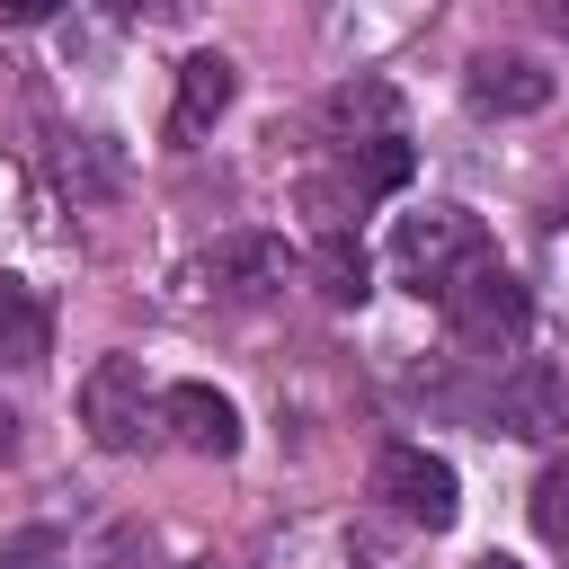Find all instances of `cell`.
<instances>
[{
    "mask_svg": "<svg viewBox=\"0 0 569 569\" xmlns=\"http://www.w3.org/2000/svg\"><path fill=\"white\" fill-rule=\"evenodd\" d=\"M436 302H445V329H453L462 347H480V356L525 347V329H533V284H525V276H507L498 258H471Z\"/></svg>",
    "mask_w": 569,
    "mask_h": 569,
    "instance_id": "obj_1",
    "label": "cell"
},
{
    "mask_svg": "<svg viewBox=\"0 0 569 569\" xmlns=\"http://www.w3.org/2000/svg\"><path fill=\"white\" fill-rule=\"evenodd\" d=\"M471 258H489V231H480L471 204H418V213H400V231H391V267H400L409 293H445Z\"/></svg>",
    "mask_w": 569,
    "mask_h": 569,
    "instance_id": "obj_2",
    "label": "cell"
},
{
    "mask_svg": "<svg viewBox=\"0 0 569 569\" xmlns=\"http://www.w3.org/2000/svg\"><path fill=\"white\" fill-rule=\"evenodd\" d=\"M80 427H89V445H107V453H133V445L160 427V391L142 382L133 356H98V365L80 373Z\"/></svg>",
    "mask_w": 569,
    "mask_h": 569,
    "instance_id": "obj_3",
    "label": "cell"
},
{
    "mask_svg": "<svg viewBox=\"0 0 569 569\" xmlns=\"http://www.w3.org/2000/svg\"><path fill=\"white\" fill-rule=\"evenodd\" d=\"M373 498H382L391 516L427 525V533H445V525L462 516V480H453V462L427 453V445H382V453H373Z\"/></svg>",
    "mask_w": 569,
    "mask_h": 569,
    "instance_id": "obj_4",
    "label": "cell"
},
{
    "mask_svg": "<svg viewBox=\"0 0 569 569\" xmlns=\"http://www.w3.org/2000/svg\"><path fill=\"white\" fill-rule=\"evenodd\" d=\"M489 418H498V436H525V445H551V436H569V373H560L551 356H525V365L498 382Z\"/></svg>",
    "mask_w": 569,
    "mask_h": 569,
    "instance_id": "obj_5",
    "label": "cell"
},
{
    "mask_svg": "<svg viewBox=\"0 0 569 569\" xmlns=\"http://www.w3.org/2000/svg\"><path fill=\"white\" fill-rule=\"evenodd\" d=\"M462 98L480 107V116H533V107H551V71L533 62V53H471L462 62Z\"/></svg>",
    "mask_w": 569,
    "mask_h": 569,
    "instance_id": "obj_6",
    "label": "cell"
},
{
    "mask_svg": "<svg viewBox=\"0 0 569 569\" xmlns=\"http://www.w3.org/2000/svg\"><path fill=\"white\" fill-rule=\"evenodd\" d=\"M160 427H169L187 453H213V462L240 453V409H231L213 382H169V391H160Z\"/></svg>",
    "mask_w": 569,
    "mask_h": 569,
    "instance_id": "obj_7",
    "label": "cell"
},
{
    "mask_svg": "<svg viewBox=\"0 0 569 569\" xmlns=\"http://www.w3.org/2000/svg\"><path fill=\"white\" fill-rule=\"evenodd\" d=\"M231 98H240V71H231V53H187V62H178V107H169V133H178V142L213 133Z\"/></svg>",
    "mask_w": 569,
    "mask_h": 569,
    "instance_id": "obj_8",
    "label": "cell"
},
{
    "mask_svg": "<svg viewBox=\"0 0 569 569\" xmlns=\"http://www.w3.org/2000/svg\"><path fill=\"white\" fill-rule=\"evenodd\" d=\"M329 133L338 142H382V133H400V89L382 80V71H356V80H338L329 89Z\"/></svg>",
    "mask_w": 569,
    "mask_h": 569,
    "instance_id": "obj_9",
    "label": "cell"
},
{
    "mask_svg": "<svg viewBox=\"0 0 569 569\" xmlns=\"http://www.w3.org/2000/svg\"><path fill=\"white\" fill-rule=\"evenodd\" d=\"M44 356H53V311L36 302V284L0 276V365L9 373H36Z\"/></svg>",
    "mask_w": 569,
    "mask_h": 569,
    "instance_id": "obj_10",
    "label": "cell"
},
{
    "mask_svg": "<svg viewBox=\"0 0 569 569\" xmlns=\"http://www.w3.org/2000/svg\"><path fill=\"white\" fill-rule=\"evenodd\" d=\"M284 240H222L213 258H204V276L222 284V293H276L284 284Z\"/></svg>",
    "mask_w": 569,
    "mask_h": 569,
    "instance_id": "obj_11",
    "label": "cell"
},
{
    "mask_svg": "<svg viewBox=\"0 0 569 569\" xmlns=\"http://www.w3.org/2000/svg\"><path fill=\"white\" fill-rule=\"evenodd\" d=\"M409 169H418V160H409V142H400V133H382V142H347V169H338V178H347V187H356V204H365V196H400V187H409Z\"/></svg>",
    "mask_w": 569,
    "mask_h": 569,
    "instance_id": "obj_12",
    "label": "cell"
},
{
    "mask_svg": "<svg viewBox=\"0 0 569 569\" xmlns=\"http://www.w3.org/2000/svg\"><path fill=\"white\" fill-rule=\"evenodd\" d=\"M311 284L347 311V302H365L373 293V267H365V249H356V231H320V249H311Z\"/></svg>",
    "mask_w": 569,
    "mask_h": 569,
    "instance_id": "obj_13",
    "label": "cell"
},
{
    "mask_svg": "<svg viewBox=\"0 0 569 569\" xmlns=\"http://www.w3.org/2000/svg\"><path fill=\"white\" fill-rule=\"evenodd\" d=\"M0 569H80V560H71V533H53V525H18V533L0 542Z\"/></svg>",
    "mask_w": 569,
    "mask_h": 569,
    "instance_id": "obj_14",
    "label": "cell"
},
{
    "mask_svg": "<svg viewBox=\"0 0 569 569\" xmlns=\"http://www.w3.org/2000/svg\"><path fill=\"white\" fill-rule=\"evenodd\" d=\"M533 533H542L551 551H569V453L533 480Z\"/></svg>",
    "mask_w": 569,
    "mask_h": 569,
    "instance_id": "obj_15",
    "label": "cell"
},
{
    "mask_svg": "<svg viewBox=\"0 0 569 569\" xmlns=\"http://www.w3.org/2000/svg\"><path fill=\"white\" fill-rule=\"evenodd\" d=\"M89 569H160V551H151V533L142 525H116L107 542H98V560Z\"/></svg>",
    "mask_w": 569,
    "mask_h": 569,
    "instance_id": "obj_16",
    "label": "cell"
},
{
    "mask_svg": "<svg viewBox=\"0 0 569 569\" xmlns=\"http://www.w3.org/2000/svg\"><path fill=\"white\" fill-rule=\"evenodd\" d=\"M124 9H133V18H151V27H187L204 0H124Z\"/></svg>",
    "mask_w": 569,
    "mask_h": 569,
    "instance_id": "obj_17",
    "label": "cell"
},
{
    "mask_svg": "<svg viewBox=\"0 0 569 569\" xmlns=\"http://www.w3.org/2000/svg\"><path fill=\"white\" fill-rule=\"evenodd\" d=\"M62 0H0V27H44Z\"/></svg>",
    "mask_w": 569,
    "mask_h": 569,
    "instance_id": "obj_18",
    "label": "cell"
},
{
    "mask_svg": "<svg viewBox=\"0 0 569 569\" xmlns=\"http://www.w3.org/2000/svg\"><path fill=\"white\" fill-rule=\"evenodd\" d=\"M525 9H533V18H542V27L560 36V44H569V0H525Z\"/></svg>",
    "mask_w": 569,
    "mask_h": 569,
    "instance_id": "obj_19",
    "label": "cell"
},
{
    "mask_svg": "<svg viewBox=\"0 0 569 569\" xmlns=\"http://www.w3.org/2000/svg\"><path fill=\"white\" fill-rule=\"evenodd\" d=\"M0 453H18V418L9 409H0Z\"/></svg>",
    "mask_w": 569,
    "mask_h": 569,
    "instance_id": "obj_20",
    "label": "cell"
},
{
    "mask_svg": "<svg viewBox=\"0 0 569 569\" xmlns=\"http://www.w3.org/2000/svg\"><path fill=\"white\" fill-rule=\"evenodd\" d=\"M471 569H525V560H507V551H489V560H471Z\"/></svg>",
    "mask_w": 569,
    "mask_h": 569,
    "instance_id": "obj_21",
    "label": "cell"
},
{
    "mask_svg": "<svg viewBox=\"0 0 569 569\" xmlns=\"http://www.w3.org/2000/svg\"><path fill=\"white\" fill-rule=\"evenodd\" d=\"M187 569H231V560H187Z\"/></svg>",
    "mask_w": 569,
    "mask_h": 569,
    "instance_id": "obj_22",
    "label": "cell"
}]
</instances>
